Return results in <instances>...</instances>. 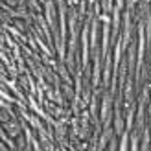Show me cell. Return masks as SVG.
<instances>
[{
    "instance_id": "6da1fadb",
    "label": "cell",
    "mask_w": 151,
    "mask_h": 151,
    "mask_svg": "<svg viewBox=\"0 0 151 151\" xmlns=\"http://www.w3.org/2000/svg\"><path fill=\"white\" fill-rule=\"evenodd\" d=\"M4 129H9V134L11 137H20V125H17L15 122H4Z\"/></svg>"
},
{
    "instance_id": "7a4b0ae2",
    "label": "cell",
    "mask_w": 151,
    "mask_h": 151,
    "mask_svg": "<svg viewBox=\"0 0 151 151\" xmlns=\"http://www.w3.org/2000/svg\"><path fill=\"white\" fill-rule=\"evenodd\" d=\"M114 131L116 133H124V120H122L118 111H116V120H114Z\"/></svg>"
},
{
    "instance_id": "3957f363",
    "label": "cell",
    "mask_w": 151,
    "mask_h": 151,
    "mask_svg": "<svg viewBox=\"0 0 151 151\" xmlns=\"http://www.w3.org/2000/svg\"><path fill=\"white\" fill-rule=\"evenodd\" d=\"M142 131H144V142H142V146H140V151H147V144H149V131L146 129V127H144Z\"/></svg>"
},
{
    "instance_id": "277c9868",
    "label": "cell",
    "mask_w": 151,
    "mask_h": 151,
    "mask_svg": "<svg viewBox=\"0 0 151 151\" xmlns=\"http://www.w3.org/2000/svg\"><path fill=\"white\" fill-rule=\"evenodd\" d=\"M127 144H129V137H127V133H124L122 142H120V151H127Z\"/></svg>"
},
{
    "instance_id": "5b68a950",
    "label": "cell",
    "mask_w": 151,
    "mask_h": 151,
    "mask_svg": "<svg viewBox=\"0 0 151 151\" xmlns=\"http://www.w3.org/2000/svg\"><path fill=\"white\" fill-rule=\"evenodd\" d=\"M131 151H138V134L131 137Z\"/></svg>"
},
{
    "instance_id": "8992f818",
    "label": "cell",
    "mask_w": 151,
    "mask_h": 151,
    "mask_svg": "<svg viewBox=\"0 0 151 151\" xmlns=\"http://www.w3.org/2000/svg\"><path fill=\"white\" fill-rule=\"evenodd\" d=\"M4 2H6V4H7V2H9L11 6H15V4H17V0H4Z\"/></svg>"
},
{
    "instance_id": "52a82bcc",
    "label": "cell",
    "mask_w": 151,
    "mask_h": 151,
    "mask_svg": "<svg viewBox=\"0 0 151 151\" xmlns=\"http://www.w3.org/2000/svg\"><path fill=\"white\" fill-rule=\"evenodd\" d=\"M122 4H124V0H116V7H122Z\"/></svg>"
}]
</instances>
